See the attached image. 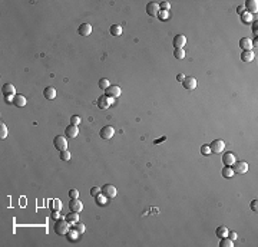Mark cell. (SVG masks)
I'll return each mask as SVG.
<instances>
[{
	"label": "cell",
	"mask_w": 258,
	"mask_h": 247,
	"mask_svg": "<svg viewBox=\"0 0 258 247\" xmlns=\"http://www.w3.org/2000/svg\"><path fill=\"white\" fill-rule=\"evenodd\" d=\"M69 230H70V223H69L66 218H65V220H62V218L56 220V224H55V233H56L57 236H65Z\"/></svg>",
	"instance_id": "6da1fadb"
},
{
	"label": "cell",
	"mask_w": 258,
	"mask_h": 247,
	"mask_svg": "<svg viewBox=\"0 0 258 247\" xmlns=\"http://www.w3.org/2000/svg\"><path fill=\"white\" fill-rule=\"evenodd\" d=\"M53 147H55L59 152H60V151H65V150H66V147H67L66 138H65L63 135H56L55 139H53Z\"/></svg>",
	"instance_id": "7a4b0ae2"
},
{
	"label": "cell",
	"mask_w": 258,
	"mask_h": 247,
	"mask_svg": "<svg viewBox=\"0 0 258 247\" xmlns=\"http://www.w3.org/2000/svg\"><path fill=\"white\" fill-rule=\"evenodd\" d=\"M101 193L105 195V197H108V198H113V197H116V194H118V190H116V187L112 185V184H105V185L101 188Z\"/></svg>",
	"instance_id": "3957f363"
},
{
	"label": "cell",
	"mask_w": 258,
	"mask_h": 247,
	"mask_svg": "<svg viewBox=\"0 0 258 247\" xmlns=\"http://www.w3.org/2000/svg\"><path fill=\"white\" fill-rule=\"evenodd\" d=\"M112 104H113V98H109L106 95H102L101 98H97L96 101V105L99 109H108Z\"/></svg>",
	"instance_id": "277c9868"
},
{
	"label": "cell",
	"mask_w": 258,
	"mask_h": 247,
	"mask_svg": "<svg viewBox=\"0 0 258 247\" xmlns=\"http://www.w3.org/2000/svg\"><path fill=\"white\" fill-rule=\"evenodd\" d=\"M210 148H211V152L214 154H221L224 151L225 148V142L222 139H214L212 142L210 144Z\"/></svg>",
	"instance_id": "5b68a950"
},
{
	"label": "cell",
	"mask_w": 258,
	"mask_h": 247,
	"mask_svg": "<svg viewBox=\"0 0 258 247\" xmlns=\"http://www.w3.org/2000/svg\"><path fill=\"white\" fill-rule=\"evenodd\" d=\"M231 168L234 174H244V172L248 171V164L245 161H235Z\"/></svg>",
	"instance_id": "8992f818"
},
{
	"label": "cell",
	"mask_w": 258,
	"mask_h": 247,
	"mask_svg": "<svg viewBox=\"0 0 258 247\" xmlns=\"http://www.w3.org/2000/svg\"><path fill=\"white\" fill-rule=\"evenodd\" d=\"M99 135H101L102 139H111L113 135H115V129H113V127H111V125H105V127H102Z\"/></svg>",
	"instance_id": "52a82bcc"
},
{
	"label": "cell",
	"mask_w": 258,
	"mask_h": 247,
	"mask_svg": "<svg viewBox=\"0 0 258 247\" xmlns=\"http://www.w3.org/2000/svg\"><path fill=\"white\" fill-rule=\"evenodd\" d=\"M105 92H106V96H109V98H113V99H116V98H119V95H120V88L118 85H111L108 88V89H105Z\"/></svg>",
	"instance_id": "ba28073f"
},
{
	"label": "cell",
	"mask_w": 258,
	"mask_h": 247,
	"mask_svg": "<svg viewBox=\"0 0 258 247\" xmlns=\"http://www.w3.org/2000/svg\"><path fill=\"white\" fill-rule=\"evenodd\" d=\"M182 85H183V88H185V89L192 91V89H195V88H197L198 82H197V79L192 78V76H185V79H183Z\"/></svg>",
	"instance_id": "9c48e42d"
},
{
	"label": "cell",
	"mask_w": 258,
	"mask_h": 247,
	"mask_svg": "<svg viewBox=\"0 0 258 247\" xmlns=\"http://www.w3.org/2000/svg\"><path fill=\"white\" fill-rule=\"evenodd\" d=\"M146 13L149 16H158V13H159V4L156 3V2H149V3L146 4Z\"/></svg>",
	"instance_id": "30bf717a"
},
{
	"label": "cell",
	"mask_w": 258,
	"mask_h": 247,
	"mask_svg": "<svg viewBox=\"0 0 258 247\" xmlns=\"http://www.w3.org/2000/svg\"><path fill=\"white\" fill-rule=\"evenodd\" d=\"M244 9H247L245 12H248V13H251V15H257L258 2L257 0H247V2H245V7Z\"/></svg>",
	"instance_id": "8fae6325"
},
{
	"label": "cell",
	"mask_w": 258,
	"mask_h": 247,
	"mask_svg": "<svg viewBox=\"0 0 258 247\" xmlns=\"http://www.w3.org/2000/svg\"><path fill=\"white\" fill-rule=\"evenodd\" d=\"M185 45H187V38L183 35H176L174 38V48L175 49H183Z\"/></svg>",
	"instance_id": "7c38bea8"
},
{
	"label": "cell",
	"mask_w": 258,
	"mask_h": 247,
	"mask_svg": "<svg viewBox=\"0 0 258 247\" xmlns=\"http://www.w3.org/2000/svg\"><path fill=\"white\" fill-rule=\"evenodd\" d=\"M235 161H237V157L234 152H225L224 157H222V162H224L227 167H232Z\"/></svg>",
	"instance_id": "4fadbf2b"
},
{
	"label": "cell",
	"mask_w": 258,
	"mask_h": 247,
	"mask_svg": "<svg viewBox=\"0 0 258 247\" xmlns=\"http://www.w3.org/2000/svg\"><path fill=\"white\" fill-rule=\"evenodd\" d=\"M78 134H79V128L78 125H73V124L67 125L66 129H65V135L69 137V138H75V137H78Z\"/></svg>",
	"instance_id": "5bb4252c"
},
{
	"label": "cell",
	"mask_w": 258,
	"mask_h": 247,
	"mask_svg": "<svg viewBox=\"0 0 258 247\" xmlns=\"http://www.w3.org/2000/svg\"><path fill=\"white\" fill-rule=\"evenodd\" d=\"M69 208H70V211L80 213V211L83 210V204L79 201L78 198H70V203H69Z\"/></svg>",
	"instance_id": "9a60e30c"
},
{
	"label": "cell",
	"mask_w": 258,
	"mask_h": 247,
	"mask_svg": "<svg viewBox=\"0 0 258 247\" xmlns=\"http://www.w3.org/2000/svg\"><path fill=\"white\" fill-rule=\"evenodd\" d=\"M78 33L80 35V36H89V35L92 33V26H90L89 23H82L78 29Z\"/></svg>",
	"instance_id": "2e32d148"
},
{
	"label": "cell",
	"mask_w": 258,
	"mask_h": 247,
	"mask_svg": "<svg viewBox=\"0 0 258 247\" xmlns=\"http://www.w3.org/2000/svg\"><path fill=\"white\" fill-rule=\"evenodd\" d=\"M43 96L46 98V99H55L56 98V89L53 88V86H48V88H45L43 89Z\"/></svg>",
	"instance_id": "e0dca14e"
},
{
	"label": "cell",
	"mask_w": 258,
	"mask_h": 247,
	"mask_svg": "<svg viewBox=\"0 0 258 247\" xmlns=\"http://www.w3.org/2000/svg\"><path fill=\"white\" fill-rule=\"evenodd\" d=\"M255 58V53L252 50H242L241 53V60L242 62H252Z\"/></svg>",
	"instance_id": "ac0fdd59"
},
{
	"label": "cell",
	"mask_w": 258,
	"mask_h": 247,
	"mask_svg": "<svg viewBox=\"0 0 258 247\" xmlns=\"http://www.w3.org/2000/svg\"><path fill=\"white\" fill-rule=\"evenodd\" d=\"M239 46L242 50H252V40L248 38H242L239 40Z\"/></svg>",
	"instance_id": "d6986e66"
},
{
	"label": "cell",
	"mask_w": 258,
	"mask_h": 247,
	"mask_svg": "<svg viewBox=\"0 0 258 247\" xmlns=\"http://www.w3.org/2000/svg\"><path fill=\"white\" fill-rule=\"evenodd\" d=\"M2 92H3L4 95H15L16 88H15V85H11V83H4V85L2 86Z\"/></svg>",
	"instance_id": "ffe728a7"
},
{
	"label": "cell",
	"mask_w": 258,
	"mask_h": 247,
	"mask_svg": "<svg viewBox=\"0 0 258 247\" xmlns=\"http://www.w3.org/2000/svg\"><path fill=\"white\" fill-rule=\"evenodd\" d=\"M26 96H23V95H15V102L13 104L16 105V106H19V108H22V106H25L26 105Z\"/></svg>",
	"instance_id": "44dd1931"
},
{
	"label": "cell",
	"mask_w": 258,
	"mask_h": 247,
	"mask_svg": "<svg viewBox=\"0 0 258 247\" xmlns=\"http://www.w3.org/2000/svg\"><path fill=\"white\" fill-rule=\"evenodd\" d=\"M252 20H254V15H251V13H248V12H244L242 15H241V22L245 23V25L252 23Z\"/></svg>",
	"instance_id": "7402d4cb"
},
{
	"label": "cell",
	"mask_w": 258,
	"mask_h": 247,
	"mask_svg": "<svg viewBox=\"0 0 258 247\" xmlns=\"http://www.w3.org/2000/svg\"><path fill=\"white\" fill-rule=\"evenodd\" d=\"M79 213H75V211H70L69 214H66V220L70 223V224H75L76 221H79Z\"/></svg>",
	"instance_id": "603a6c76"
},
{
	"label": "cell",
	"mask_w": 258,
	"mask_h": 247,
	"mask_svg": "<svg viewBox=\"0 0 258 247\" xmlns=\"http://www.w3.org/2000/svg\"><path fill=\"white\" fill-rule=\"evenodd\" d=\"M109 32H111L112 36H120V35H122V27H120L119 25H112L111 29H109Z\"/></svg>",
	"instance_id": "cb8c5ba5"
},
{
	"label": "cell",
	"mask_w": 258,
	"mask_h": 247,
	"mask_svg": "<svg viewBox=\"0 0 258 247\" xmlns=\"http://www.w3.org/2000/svg\"><path fill=\"white\" fill-rule=\"evenodd\" d=\"M221 174H222L224 178H231V177L234 175V171H232L231 167H227V165H225L224 168L221 170Z\"/></svg>",
	"instance_id": "d4e9b609"
},
{
	"label": "cell",
	"mask_w": 258,
	"mask_h": 247,
	"mask_svg": "<svg viewBox=\"0 0 258 247\" xmlns=\"http://www.w3.org/2000/svg\"><path fill=\"white\" fill-rule=\"evenodd\" d=\"M217 236L220 237V239H222V237H227L228 236V228L225 227V226H221V227H218L217 228Z\"/></svg>",
	"instance_id": "484cf974"
},
{
	"label": "cell",
	"mask_w": 258,
	"mask_h": 247,
	"mask_svg": "<svg viewBox=\"0 0 258 247\" xmlns=\"http://www.w3.org/2000/svg\"><path fill=\"white\" fill-rule=\"evenodd\" d=\"M78 236H79V233L75 231L73 228H70V230L66 233V237H67L69 241H75V240H78Z\"/></svg>",
	"instance_id": "4316f807"
},
{
	"label": "cell",
	"mask_w": 258,
	"mask_h": 247,
	"mask_svg": "<svg viewBox=\"0 0 258 247\" xmlns=\"http://www.w3.org/2000/svg\"><path fill=\"white\" fill-rule=\"evenodd\" d=\"M232 244H234V241L228 237H222V240L220 241V247H232Z\"/></svg>",
	"instance_id": "83f0119b"
},
{
	"label": "cell",
	"mask_w": 258,
	"mask_h": 247,
	"mask_svg": "<svg viewBox=\"0 0 258 247\" xmlns=\"http://www.w3.org/2000/svg\"><path fill=\"white\" fill-rule=\"evenodd\" d=\"M0 137H2V139H4L7 137V127H6V124L3 121L0 122Z\"/></svg>",
	"instance_id": "f1b7e54d"
},
{
	"label": "cell",
	"mask_w": 258,
	"mask_h": 247,
	"mask_svg": "<svg viewBox=\"0 0 258 247\" xmlns=\"http://www.w3.org/2000/svg\"><path fill=\"white\" fill-rule=\"evenodd\" d=\"M72 228H73L75 231H78L79 234H82V233H85V226H83V224H80V223H78V221H76L75 224H72Z\"/></svg>",
	"instance_id": "f546056e"
},
{
	"label": "cell",
	"mask_w": 258,
	"mask_h": 247,
	"mask_svg": "<svg viewBox=\"0 0 258 247\" xmlns=\"http://www.w3.org/2000/svg\"><path fill=\"white\" fill-rule=\"evenodd\" d=\"M96 201H97L99 206H106V203H108V197H105V195L101 193L99 195H96Z\"/></svg>",
	"instance_id": "4dcf8cb0"
},
{
	"label": "cell",
	"mask_w": 258,
	"mask_h": 247,
	"mask_svg": "<svg viewBox=\"0 0 258 247\" xmlns=\"http://www.w3.org/2000/svg\"><path fill=\"white\" fill-rule=\"evenodd\" d=\"M174 56H175L176 59H183V58H185V50H183V49H175V50H174Z\"/></svg>",
	"instance_id": "1f68e13d"
},
{
	"label": "cell",
	"mask_w": 258,
	"mask_h": 247,
	"mask_svg": "<svg viewBox=\"0 0 258 247\" xmlns=\"http://www.w3.org/2000/svg\"><path fill=\"white\" fill-rule=\"evenodd\" d=\"M109 86H111V85H109V81L106 78H102L101 81H99V88H101V89L105 91V89H108Z\"/></svg>",
	"instance_id": "d6a6232c"
},
{
	"label": "cell",
	"mask_w": 258,
	"mask_h": 247,
	"mask_svg": "<svg viewBox=\"0 0 258 247\" xmlns=\"http://www.w3.org/2000/svg\"><path fill=\"white\" fill-rule=\"evenodd\" d=\"M60 160H63V161H69V160H70V152H69L67 150L60 151Z\"/></svg>",
	"instance_id": "836d02e7"
},
{
	"label": "cell",
	"mask_w": 258,
	"mask_h": 247,
	"mask_svg": "<svg viewBox=\"0 0 258 247\" xmlns=\"http://www.w3.org/2000/svg\"><path fill=\"white\" fill-rule=\"evenodd\" d=\"M201 154L202 155H210L211 154V148L208 144H204V145L201 147Z\"/></svg>",
	"instance_id": "e575fe53"
},
{
	"label": "cell",
	"mask_w": 258,
	"mask_h": 247,
	"mask_svg": "<svg viewBox=\"0 0 258 247\" xmlns=\"http://www.w3.org/2000/svg\"><path fill=\"white\" fill-rule=\"evenodd\" d=\"M158 17L161 20H166L169 17V12H165V10H159V13H158Z\"/></svg>",
	"instance_id": "d590c367"
},
{
	"label": "cell",
	"mask_w": 258,
	"mask_h": 247,
	"mask_svg": "<svg viewBox=\"0 0 258 247\" xmlns=\"http://www.w3.org/2000/svg\"><path fill=\"white\" fill-rule=\"evenodd\" d=\"M169 9H171V4H169V2H162V3H159V10L168 12Z\"/></svg>",
	"instance_id": "8d00e7d4"
},
{
	"label": "cell",
	"mask_w": 258,
	"mask_h": 247,
	"mask_svg": "<svg viewBox=\"0 0 258 247\" xmlns=\"http://www.w3.org/2000/svg\"><path fill=\"white\" fill-rule=\"evenodd\" d=\"M101 194V188L99 187H92L90 188V195L92 197H96V195H99Z\"/></svg>",
	"instance_id": "74e56055"
},
{
	"label": "cell",
	"mask_w": 258,
	"mask_h": 247,
	"mask_svg": "<svg viewBox=\"0 0 258 247\" xmlns=\"http://www.w3.org/2000/svg\"><path fill=\"white\" fill-rule=\"evenodd\" d=\"M53 210H55V211H60V210H62V204H60L59 200H55V201H53Z\"/></svg>",
	"instance_id": "f35d334b"
},
{
	"label": "cell",
	"mask_w": 258,
	"mask_h": 247,
	"mask_svg": "<svg viewBox=\"0 0 258 247\" xmlns=\"http://www.w3.org/2000/svg\"><path fill=\"white\" fill-rule=\"evenodd\" d=\"M69 197H70V198H78V197H79V191L75 190V188H72V190L69 191Z\"/></svg>",
	"instance_id": "ab89813d"
},
{
	"label": "cell",
	"mask_w": 258,
	"mask_h": 247,
	"mask_svg": "<svg viewBox=\"0 0 258 247\" xmlns=\"http://www.w3.org/2000/svg\"><path fill=\"white\" fill-rule=\"evenodd\" d=\"M70 124H73V125H79V124H80V116L73 115L70 118Z\"/></svg>",
	"instance_id": "60d3db41"
},
{
	"label": "cell",
	"mask_w": 258,
	"mask_h": 247,
	"mask_svg": "<svg viewBox=\"0 0 258 247\" xmlns=\"http://www.w3.org/2000/svg\"><path fill=\"white\" fill-rule=\"evenodd\" d=\"M227 237H228V239H231L232 241H235L237 237H238V234H237L235 231H228V236H227Z\"/></svg>",
	"instance_id": "b9f144b4"
},
{
	"label": "cell",
	"mask_w": 258,
	"mask_h": 247,
	"mask_svg": "<svg viewBox=\"0 0 258 247\" xmlns=\"http://www.w3.org/2000/svg\"><path fill=\"white\" fill-rule=\"evenodd\" d=\"M6 96V102L7 104H13L15 102V95H4Z\"/></svg>",
	"instance_id": "7bdbcfd3"
},
{
	"label": "cell",
	"mask_w": 258,
	"mask_h": 247,
	"mask_svg": "<svg viewBox=\"0 0 258 247\" xmlns=\"http://www.w3.org/2000/svg\"><path fill=\"white\" fill-rule=\"evenodd\" d=\"M257 204H258V201H257V200H254V201H251V210H252V211H257Z\"/></svg>",
	"instance_id": "ee69618b"
},
{
	"label": "cell",
	"mask_w": 258,
	"mask_h": 247,
	"mask_svg": "<svg viewBox=\"0 0 258 247\" xmlns=\"http://www.w3.org/2000/svg\"><path fill=\"white\" fill-rule=\"evenodd\" d=\"M52 218H53V220H59V218H60V216H59V211H53V214H52Z\"/></svg>",
	"instance_id": "f6af8a7d"
},
{
	"label": "cell",
	"mask_w": 258,
	"mask_h": 247,
	"mask_svg": "<svg viewBox=\"0 0 258 247\" xmlns=\"http://www.w3.org/2000/svg\"><path fill=\"white\" fill-rule=\"evenodd\" d=\"M244 12H245V9H244V6H238V7H237V13H238V15H242Z\"/></svg>",
	"instance_id": "bcb514c9"
},
{
	"label": "cell",
	"mask_w": 258,
	"mask_h": 247,
	"mask_svg": "<svg viewBox=\"0 0 258 247\" xmlns=\"http://www.w3.org/2000/svg\"><path fill=\"white\" fill-rule=\"evenodd\" d=\"M176 79L179 81V82H183V79H185V75L183 73H178V76H176Z\"/></svg>",
	"instance_id": "7dc6e473"
},
{
	"label": "cell",
	"mask_w": 258,
	"mask_h": 247,
	"mask_svg": "<svg viewBox=\"0 0 258 247\" xmlns=\"http://www.w3.org/2000/svg\"><path fill=\"white\" fill-rule=\"evenodd\" d=\"M257 29H258V22L255 20V22H252V30H254V33L257 32Z\"/></svg>",
	"instance_id": "c3c4849f"
},
{
	"label": "cell",
	"mask_w": 258,
	"mask_h": 247,
	"mask_svg": "<svg viewBox=\"0 0 258 247\" xmlns=\"http://www.w3.org/2000/svg\"><path fill=\"white\" fill-rule=\"evenodd\" d=\"M257 42H258V38H257V36H255V40L252 42V48H254V46H255V48H257V46H258V43H257Z\"/></svg>",
	"instance_id": "681fc988"
}]
</instances>
